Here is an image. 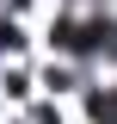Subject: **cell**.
Masks as SVG:
<instances>
[{"instance_id":"cell-1","label":"cell","mask_w":117,"mask_h":124,"mask_svg":"<svg viewBox=\"0 0 117 124\" xmlns=\"http://www.w3.org/2000/svg\"><path fill=\"white\" fill-rule=\"evenodd\" d=\"M56 44L74 56H117V19H62Z\"/></svg>"},{"instance_id":"cell-2","label":"cell","mask_w":117,"mask_h":124,"mask_svg":"<svg viewBox=\"0 0 117 124\" xmlns=\"http://www.w3.org/2000/svg\"><path fill=\"white\" fill-rule=\"evenodd\" d=\"M92 118H99V124H117V87L92 93Z\"/></svg>"}]
</instances>
